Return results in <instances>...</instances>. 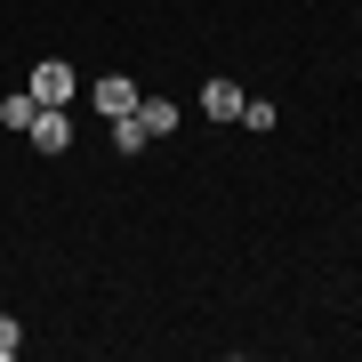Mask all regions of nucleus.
Segmentation results:
<instances>
[{"label": "nucleus", "instance_id": "1", "mask_svg": "<svg viewBox=\"0 0 362 362\" xmlns=\"http://www.w3.org/2000/svg\"><path fill=\"white\" fill-rule=\"evenodd\" d=\"M25 89H33V105H73V89H81V73L65 65V57H40V65L25 73Z\"/></svg>", "mask_w": 362, "mask_h": 362}, {"label": "nucleus", "instance_id": "2", "mask_svg": "<svg viewBox=\"0 0 362 362\" xmlns=\"http://www.w3.org/2000/svg\"><path fill=\"white\" fill-rule=\"evenodd\" d=\"M25 137H33V153H65V145H73V105H40Z\"/></svg>", "mask_w": 362, "mask_h": 362}, {"label": "nucleus", "instance_id": "3", "mask_svg": "<svg viewBox=\"0 0 362 362\" xmlns=\"http://www.w3.org/2000/svg\"><path fill=\"white\" fill-rule=\"evenodd\" d=\"M137 97H145V89H137V81H129V73H105V81H97V89H89V105H97V113H105V121H121V113H137Z\"/></svg>", "mask_w": 362, "mask_h": 362}, {"label": "nucleus", "instance_id": "4", "mask_svg": "<svg viewBox=\"0 0 362 362\" xmlns=\"http://www.w3.org/2000/svg\"><path fill=\"white\" fill-rule=\"evenodd\" d=\"M202 113L209 121H242V81H202Z\"/></svg>", "mask_w": 362, "mask_h": 362}, {"label": "nucleus", "instance_id": "5", "mask_svg": "<svg viewBox=\"0 0 362 362\" xmlns=\"http://www.w3.org/2000/svg\"><path fill=\"white\" fill-rule=\"evenodd\" d=\"M137 121H145V137H169L177 129V105L169 97H137Z\"/></svg>", "mask_w": 362, "mask_h": 362}, {"label": "nucleus", "instance_id": "6", "mask_svg": "<svg viewBox=\"0 0 362 362\" xmlns=\"http://www.w3.org/2000/svg\"><path fill=\"white\" fill-rule=\"evenodd\" d=\"M33 113H40V105H33V89L0 97V129H33Z\"/></svg>", "mask_w": 362, "mask_h": 362}, {"label": "nucleus", "instance_id": "7", "mask_svg": "<svg viewBox=\"0 0 362 362\" xmlns=\"http://www.w3.org/2000/svg\"><path fill=\"white\" fill-rule=\"evenodd\" d=\"M274 121H282V105H266V97H242V129H258V137H266Z\"/></svg>", "mask_w": 362, "mask_h": 362}, {"label": "nucleus", "instance_id": "8", "mask_svg": "<svg viewBox=\"0 0 362 362\" xmlns=\"http://www.w3.org/2000/svg\"><path fill=\"white\" fill-rule=\"evenodd\" d=\"M113 145H121V153H145L153 137H145V121H137V113H121V121H113Z\"/></svg>", "mask_w": 362, "mask_h": 362}, {"label": "nucleus", "instance_id": "9", "mask_svg": "<svg viewBox=\"0 0 362 362\" xmlns=\"http://www.w3.org/2000/svg\"><path fill=\"white\" fill-rule=\"evenodd\" d=\"M25 354V322H16V314H0V362H16Z\"/></svg>", "mask_w": 362, "mask_h": 362}]
</instances>
